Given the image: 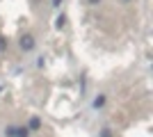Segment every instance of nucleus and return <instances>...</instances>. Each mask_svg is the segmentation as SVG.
I'll list each match as a JSON object with an SVG mask.
<instances>
[{
	"label": "nucleus",
	"mask_w": 153,
	"mask_h": 137,
	"mask_svg": "<svg viewBox=\"0 0 153 137\" xmlns=\"http://www.w3.org/2000/svg\"><path fill=\"white\" fill-rule=\"evenodd\" d=\"M30 128L27 126H9V128H5V135L7 137H30Z\"/></svg>",
	"instance_id": "1"
},
{
	"label": "nucleus",
	"mask_w": 153,
	"mask_h": 137,
	"mask_svg": "<svg viewBox=\"0 0 153 137\" xmlns=\"http://www.w3.org/2000/svg\"><path fill=\"white\" fill-rule=\"evenodd\" d=\"M19 46H21V50H32V48H34V37H32V34H23V37H21V41H19Z\"/></svg>",
	"instance_id": "2"
},
{
	"label": "nucleus",
	"mask_w": 153,
	"mask_h": 137,
	"mask_svg": "<svg viewBox=\"0 0 153 137\" xmlns=\"http://www.w3.org/2000/svg\"><path fill=\"white\" fill-rule=\"evenodd\" d=\"M27 128H30V130H39V128H41V119H39V117H32Z\"/></svg>",
	"instance_id": "3"
},
{
	"label": "nucleus",
	"mask_w": 153,
	"mask_h": 137,
	"mask_svg": "<svg viewBox=\"0 0 153 137\" xmlns=\"http://www.w3.org/2000/svg\"><path fill=\"white\" fill-rule=\"evenodd\" d=\"M103 105H105V94H98V96L94 98V107L98 110V107H103Z\"/></svg>",
	"instance_id": "4"
},
{
	"label": "nucleus",
	"mask_w": 153,
	"mask_h": 137,
	"mask_svg": "<svg viewBox=\"0 0 153 137\" xmlns=\"http://www.w3.org/2000/svg\"><path fill=\"white\" fill-rule=\"evenodd\" d=\"M64 25H66V16L62 14V16H57V21H55V27H57V30H62Z\"/></svg>",
	"instance_id": "5"
},
{
	"label": "nucleus",
	"mask_w": 153,
	"mask_h": 137,
	"mask_svg": "<svg viewBox=\"0 0 153 137\" xmlns=\"http://www.w3.org/2000/svg\"><path fill=\"white\" fill-rule=\"evenodd\" d=\"M2 50H7V39H5V37H0V53H2Z\"/></svg>",
	"instance_id": "6"
},
{
	"label": "nucleus",
	"mask_w": 153,
	"mask_h": 137,
	"mask_svg": "<svg viewBox=\"0 0 153 137\" xmlns=\"http://www.w3.org/2000/svg\"><path fill=\"white\" fill-rule=\"evenodd\" d=\"M101 137H112V130H110V128H105V130L101 133Z\"/></svg>",
	"instance_id": "7"
},
{
	"label": "nucleus",
	"mask_w": 153,
	"mask_h": 137,
	"mask_svg": "<svg viewBox=\"0 0 153 137\" xmlns=\"http://www.w3.org/2000/svg\"><path fill=\"white\" fill-rule=\"evenodd\" d=\"M62 5V0H53V7H59Z\"/></svg>",
	"instance_id": "8"
},
{
	"label": "nucleus",
	"mask_w": 153,
	"mask_h": 137,
	"mask_svg": "<svg viewBox=\"0 0 153 137\" xmlns=\"http://www.w3.org/2000/svg\"><path fill=\"white\" fill-rule=\"evenodd\" d=\"M98 2H101V0H89V5H94V7L98 5Z\"/></svg>",
	"instance_id": "9"
}]
</instances>
